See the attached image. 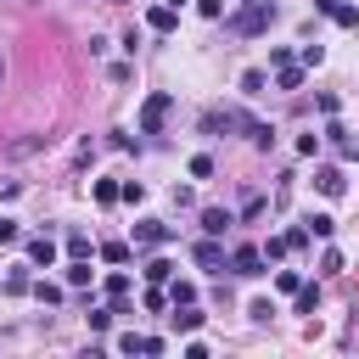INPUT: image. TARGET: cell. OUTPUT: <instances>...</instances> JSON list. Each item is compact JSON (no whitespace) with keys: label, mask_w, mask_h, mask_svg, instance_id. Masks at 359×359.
I'll use <instances>...</instances> for the list:
<instances>
[{"label":"cell","mask_w":359,"mask_h":359,"mask_svg":"<svg viewBox=\"0 0 359 359\" xmlns=\"http://www.w3.org/2000/svg\"><path fill=\"white\" fill-rule=\"evenodd\" d=\"M269 314H275L269 297H252V303H247V320H269Z\"/></svg>","instance_id":"obj_29"},{"label":"cell","mask_w":359,"mask_h":359,"mask_svg":"<svg viewBox=\"0 0 359 359\" xmlns=\"http://www.w3.org/2000/svg\"><path fill=\"white\" fill-rule=\"evenodd\" d=\"M286 252H292L286 236H269V241H264V264H275V258H286Z\"/></svg>","instance_id":"obj_16"},{"label":"cell","mask_w":359,"mask_h":359,"mask_svg":"<svg viewBox=\"0 0 359 359\" xmlns=\"http://www.w3.org/2000/svg\"><path fill=\"white\" fill-rule=\"evenodd\" d=\"M28 264H34V269H50V264H56V241H50V236H34V241H28Z\"/></svg>","instance_id":"obj_6"},{"label":"cell","mask_w":359,"mask_h":359,"mask_svg":"<svg viewBox=\"0 0 359 359\" xmlns=\"http://www.w3.org/2000/svg\"><path fill=\"white\" fill-rule=\"evenodd\" d=\"M168 303H174V309H180V303H196V286H191V280H174V292H168Z\"/></svg>","instance_id":"obj_22"},{"label":"cell","mask_w":359,"mask_h":359,"mask_svg":"<svg viewBox=\"0 0 359 359\" xmlns=\"http://www.w3.org/2000/svg\"><path fill=\"white\" fill-rule=\"evenodd\" d=\"M90 252H95V247H90V236H84V230H73V236H67V258H90Z\"/></svg>","instance_id":"obj_15"},{"label":"cell","mask_w":359,"mask_h":359,"mask_svg":"<svg viewBox=\"0 0 359 359\" xmlns=\"http://www.w3.org/2000/svg\"><path fill=\"white\" fill-rule=\"evenodd\" d=\"M146 22H151L157 34H168V28H174V6H151V11H146Z\"/></svg>","instance_id":"obj_9"},{"label":"cell","mask_w":359,"mask_h":359,"mask_svg":"<svg viewBox=\"0 0 359 359\" xmlns=\"http://www.w3.org/2000/svg\"><path fill=\"white\" fill-rule=\"evenodd\" d=\"M67 286H90V264H84V258L67 264Z\"/></svg>","instance_id":"obj_20"},{"label":"cell","mask_w":359,"mask_h":359,"mask_svg":"<svg viewBox=\"0 0 359 359\" xmlns=\"http://www.w3.org/2000/svg\"><path fill=\"white\" fill-rule=\"evenodd\" d=\"M269 22H275V0H252L247 11H236V17H230V28H236V34H264Z\"/></svg>","instance_id":"obj_1"},{"label":"cell","mask_w":359,"mask_h":359,"mask_svg":"<svg viewBox=\"0 0 359 359\" xmlns=\"http://www.w3.org/2000/svg\"><path fill=\"white\" fill-rule=\"evenodd\" d=\"M28 286H34V280H28V264H17V269H11V275H6V292H17V297H22V292H28Z\"/></svg>","instance_id":"obj_18"},{"label":"cell","mask_w":359,"mask_h":359,"mask_svg":"<svg viewBox=\"0 0 359 359\" xmlns=\"http://www.w3.org/2000/svg\"><path fill=\"white\" fill-rule=\"evenodd\" d=\"M196 269H224V247H219V236H208V241H196Z\"/></svg>","instance_id":"obj_5"},{"label":"cell","mask_w":359,"mask_h":359,"mask_svg":"<svg viewBox=\"0 0 359 359\" xmlns=\"http://www.w3.org/2000/svg\"><path fill=\"white\" fill-rule=\"evenodd\" d=\"M314 185H320L325 196H342V191H348V180H342V168H331V163H325V168H314Z\"/></svg>","instance_id":"obj_7"},{"label":"cell","mask_w":359,"mask_h":359,"mask_svg":"<svg viewBox=\"0 0 359 359\" xmlns=\"http://www.w3.org/2000/svg\"><path fill=\"white\" fill-rule=\"evenodd\" d=\"M168 112H174V95H163V90H157V95H146V107H140V135H157Z\"/></svg>","instance_id":"obj_2"},{"label":"cell","mask_w":359,"mask_h":359,"mask_svg":"<svg viewBox=\"0 0 359 359\" xmlns=\"http://www.w3.org/2000/svg\"><path fill=\"white\" fill-rule=\"evenodd\" d=\"M320 269H325V275H337V269H342V252H337V247H325V252H320Z\"/></svg>","instance_id":"obj_28"},{"label":"cell","mask_w":359,"mask_h":359,"mask_svg":"<svg viewBox=\"0 0 359 359\" xmlns=\"http://www.w3.org/2000/svg\"><path fill=\"white\" fill-rule=\"evenodd\" d=\"M163 241H174L168 224H157V219H140L135 224V247H163Z\"/></svg>","instance_id":"obj_3"},{"label":"cell","mask_w":359,"mask_h":359,"mask_svg":"<svg viewBox=\"0 0 359 359\" xmlns=\"http://www.w3.org/2000/svg\"><path fill=\"white\" fill-rule=\"evenodd\" d=\"M297 62H303V67H320V62H325V50H320V45H303V50H297Z\"/></svg>","instance_id":"obj_27"},{"label":"cell","mask_w":359,"mask_h":359,"mask_svg":"<svg viewBox=\"0 0 359 359\" xmlns=\"http://www.w3.org/2000/svg\"><path fill=\"white\" fill-rule=\"evenodd\" d=\"M95 202H101V208L123 202V185H112V180H95Z\"/></svg>","instance_id":"obj_11"},{"label":"cell","mask_w":359,"mask_h":359,"mask_svg":"<svg viewBox=\"0 0 359 359\" xmlns=\"http://www.w3.org/2000/svg\"><path fill=\"white\" fill-rule=\"evenodd\" d=\"M168 275H174V264H168V258H151V264H146V280H151V286H163Z\"/></svg>","instance_id":"obj_17"},{"label":"cell","mask_w":359,"mask_h":359,"mask_svg":"<svg viewBox=\"0 0 359 359\" xmlns=\"http://www.w3.org/2000/svg\"><path fill=\"white\" fill-rule=\"evenodd\" d=\"M230 224H236V219H230L224 208H202V230H208V236H224Z\"/></svg>","instance_id":"obj_8"},{"label":"cell","mask_w":359,"mask_h":359,"mask_svg":"<svg viewBox=\"0 0 359 359\" xmlns=\"http://www.w3.org/2000/svg\"><path fill=\"white\" fill-rule=\"evenodd\" d=\"M331 17H337L342 28H359V6H342V0H337V11H331Z\"/></svg>","instance_id":"obj_23"},{"label":"cell","mask_w":359,"mask_h":359,"mask_svg":"<svg viewBox=\"0 0 359 359\" xmlns=\"http://www.w3.org/2000/svg\"><path fill=\"white\" fill-rule=\"evenodd\" d=\"M303 224H309V236H320V241H325V236L337 230V219H331V213H309Z\"/></svg>","instance_id":"obj_12"},{"label":"cell","mask_w":359,"mask_h":359,"mask_svg":"<svg viewBox=\"0 0 359 359\" xmlns=\"http://www.w3.org/2000/svg\"><path fill=\"white\" fill-rule=\"evenodd\" d=\"M230 269L236 275H264V247H236L230 252Z\"/></svg>","instance_id":"obj_4"},{"label":"cell","mask_w":359,"mask_h":359,"mask_svg":"<svg viewBox=\"0 0 359 359\" xmlns=\"http://www.w3.org/2000/svg\"><path fill=\"white\" fill-rule=\"evenodd\" d=\"M101 258H107V264H129V247H123V241H107Z\"/></svg>","instance_id":"obj_26"},{"label":"cell","mask_w":359,"mask_h":359,"mask_svg":"<svg viewBox=\"0 0 359 359\" xmlns=\"http://www.w3.org/2000/svg\"><path fill=\"white\" fill-rule=\"evenodd\" d=\"M320 309V286H297V314H314Z\"/></svg>","instance_id":"obj_19"},{"label":"cell","mask_w":359,"mask_h":359,"mask_svg":"<svg viewBox=\"0 0 359 359\" xmlns=\"http://www.w3.org/2000/svg\"><path fill=\"white\" fill-rule=\"evenodd\" d=\"M168 6H174V11H180V6H185V0H168Z\"/></svg>","instance_id":"obj_32"},{"label":"cell","mask_w":359,"mask_h":359,"mask_svg":"<svg viewBox=\"0 0 359 359\" xmlns=\"http://www.w3.org/2000/svg\"><path fill=\"white\" fill-rule=\"evenodd\" d=\"M208 174H213V157L196 151V157H191V180H208Z\"/></svg>","instance_id":"obj_25"},{"label":"cell","mask_w":359,"mask_h":359,"mask_svg":"<svg viewBox=\"0 0 359 359\" xmlns=\"http://www.w3.org/2000/svg\"><path fill=\"white\" fill-rule=\"evenodd\" d=\"M264 84H269V79H264L258 67H247V73H241V95H264Z\"/></svg>","instance_id":"obj_14"},{"label":"cell","mask_w":359,"mask_h":359,"mask_svg":"<svg viewBox=\"0 0 359 359\" xmlns=\"http://www.w3.org/2000/svg\"><path fill=\"white\" fill-rule=\"evenodd\" d=\"M101 292H107L112 303H123V297H129V275H107V280H101Z\"/></svg>","instance_id":"obj_13"},{"label":"cell","mask_w":359,"mask_h":359,"mask_svg":"<svg viewBox=\"0 0 359 359\" xmlns=\"http://www.w3.org/2000/svg\"><path fill=\"white\" fill-rule=\"evenodd\" d=\"M112 325V309H90V331H107Z\"/></svg>","instance_id":"obj_30"},{"label":"cell","mask_w":359,"mask_h":359,"mask_svg":"<svg viewBox=\"0 0 359 359\" xmlns=\"http://www.w3.org/2000/svg\"><path fill=\"white\" fill-rule=\"evenodd\" d=\"M314 11H325V17H331V11H337V0H314Z\"/></svg>","instance_id":"obj_31"},{"label":"cell","mask_w":359,"mask_h":359,"mask_svg":"<svg viewBox=\"0 0 359 359\" xmlns=\"http://www.w3.org/2000/svg\"><path fill=\"white\" fill-rule=\"evenodd\" d=\"M275 84H280V90H297V84H303V67H297V62L275 67Z\"/></svg>","instance_id":"obj_10"},{"label":"cell","mask_w":359,"mask_h":359,"mask_svg":"<svg viewBox=\"0 0 359 359\" xmlns=\"http://www.w3.org/2000/svg\"><path fill=\"white\" fill-rule=\"evenodd\" d=\"M0 79H6V62H0Z\"/></svg>","instance_id":"obj_33"},{"label":"cell","mask_w":359,"mask_h":359,"mask_svg":"<svg viewBox=\"0 0 359 359\" xmlns=\"http://www.w3.org/2000/svg\"><path fill=\"white\" fill-rule=\"evenodd\" d=\"M45 146V135H28V140H11V157H28V151H39Z\"/></svg>","instance_id":"obj_24"},{"label":"cell","mask_w":359,"mask_h":359,"mask_svg":"<svg viewBox=\"0 0 359 359\" xmlns=\"http://www.w3.org/2000/svg\"><path fill=\"white\" fill-rule=\"evenodd\" d=\"M28 292H34V297H39V303H62V286H50V280H34V286H28Z\"/></svg>","instance_id":"obj_21"}]
</instances>
